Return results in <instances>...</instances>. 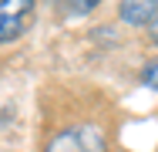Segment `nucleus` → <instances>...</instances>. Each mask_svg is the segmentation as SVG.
Wrapping results in <instances>:
<instances>
[{"instance_id": "f257e3e1", "label": "nucleus", "mask_w": 158, "mask_h": 152, "mask_svg": "<svg viewBox=\"0 0 158 152\" xmlns=\"http://www.w3.org/2000/svg\"><path fill=\"white\" fill-rule=\"evenodd\" d=\"M44 152H108V139L98 125L84 122V125H74L61 135H54Z\"/></svg>"}, {"instance_id": "f03ea898", "label": "nucleus", "mask_w": 158, "mask_h": 152, "mask_svg": "<svg viewBox=\"0 0 158 152\" xmlns=\"http://www.w3.org/2000/svg\"><path fill=\"white\" fill-rule=\"evenodd\" d=\"M34 20V0H0V44L20 37Z\"/></svg>"}, {"instance_id": "7ed1b4c3", "label": "nucleus", "mask_w": 158, "mask_h": 152, "mask_svg": "<svg viewBox=\"0 0 158 152\" xmlns=\"http://www.w3.org/2000/svg\"><path fill=\"white\" fill-rule=\"evenodd\" d=\"M118 14H121V20H125V24L141 27V24H148V20L158 14V0H121Z\"/></svg>"}, {"instance_id": "20e7f679", "label": "nucleus", "mask_w": 158, "mask_h": 152, "mask_svg": "<svg viewBox=\"0 0 158 152\" xmlns=\"http://www.w3.org/2000/svg\"><path fill=\"white\" fill-rule=\"evenodd\" d=\"M101 0H57V10H61V17H84Z\"/></svg>"}, {"instance_id": "39448f33", "label": "nucleus", "mask_w": 158, "mask_h": 152, "mask_svg": "<svg viewBox=\"0 0 158 152\" xmlns=\"http://www.w3.org/2000/svg\"><path fill=\"white\" fill-rule=\"evenodd\" d=\"M141 81H145L148 88H155V91H158V58H155V61H148V64L141 68Z\"/></svg>"}, {"instance_id": "423d86ee", "label": "nucleus", "mask_w": 158, "mask_h": 152, "mask_svg": "<svg viewBox=\"0 0 158 152\" xmlns=\"http://www.w3.org/2000/svg\"><path fill=\"white\" fill-rule=\"evenodd\" d=\"M148 30H152V41H155V44H158V14H155V17H152V20H148Z\"/></svg>"}]
</instances>
